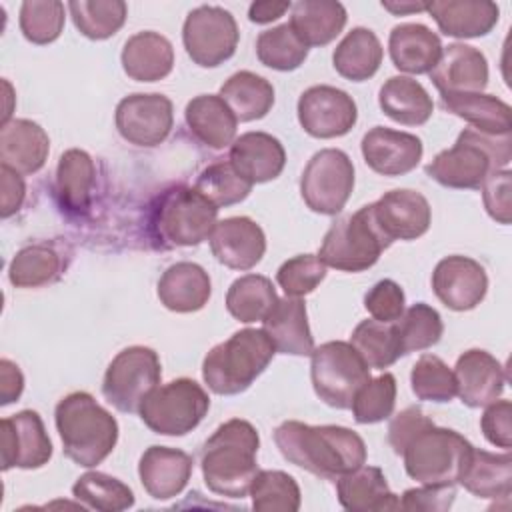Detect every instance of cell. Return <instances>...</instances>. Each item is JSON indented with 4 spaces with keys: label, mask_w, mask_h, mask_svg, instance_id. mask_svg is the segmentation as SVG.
Here are the masks:
<instances>
[{
    "label": "cell",
    "mask_w": 512,
    "mask_h": 512,
    "mask_svg": "<svg viewBox=\"0 0 512 512\" xmlns=\"http://www.w3.org/2000/svg\"><path fill=\"white\" fill-rule=\"evenodd\" d=\"M274 442L290 464L326 480H338L366 462L364 440L344 426L286 420L274 430Z\"/></svg>",
    "instance_id": "6da1fadb"
},
{
    "label": "cell",
    "mask_w": 512,
    "mask_h": 512,
    "mask_svg": "<svg viewBox=\"0 0 512 512\" xmlns=\"http://www.w3.org/2000/svg\"><path fill=\"white\" fill-rule=\"evenodd\" d=\"M258 430L242 418L220 424L204 442L200 466L210 492L226 498H244L258 474Z\"/></svg>",
    "instance_id": "7a4b0ae2"
},
{
    "label": "cell",
    "mask_w": 512,
    "mask_h": 512,
    "mask_svg": "<svg viewBox=\"0 0 512 512\" xmlns=\"http://www.w3.org/2000/svg\"><path fill=\"white\" fill-rule=\"evenodd\" d=\"M64 454L78 466L104 462L118 442L116 418L88 392H70L54 410Z\"/></svg>",
    "instance_id": "3957f363"
},
{
    "label": "cell",
    "mask_w": 512,
    "mask_h": 512,
    "mask_svg": "<svg viewBox=\"0 0 512 512\" xmlns=\"http://www.w3.org/2000/svg\"><path fill=\"white\" fill-rule=\"evenodd\" d=\"M512 160V136L484 134L464 128L454 146L438 152L426 164V174L446 188L474 190L494 170H504Z\"/></svg>",
    "instance_id": "277c9868"
},
{
    "label": "cell",
    "mask_w": 512,
    "mask_h": 512,
    "mask_svg": "<svg viewBox=\"0 0 512 512\" xmlns=\"http://www.w3.org/2000/svg\"><path fill=\"white\" fill-rule=\"evenodd\" d=\"M274 354L276 346L262 328H244L210 348L202 362V378L214 394L234 396L252 386Z\"/></svg>",
    "instance_id": "5b68a950"
},
{
    "label": "cell",
    "mask_w": 512,
    "mask_h": 512,
    "mask_svg": "<svg viewBox=\"0 0 512 512\" xmlns=\"http://www.w3.org/2000/svg\"><path fill=\"white\" fill-rule=\"evenodd\" d=\"M472 450L474 446L456 430L430 424L404 446L400 456L412 480L456 486Z\"/></svg>",
    "instance_id": "8992f818"
},
{
    "label": "cell",
    "mask_w": 512,
    "mask_h": 512,
    "mask_svg": "<svg viewBox=\"0 0 512 512\" xmlns=\"http://www.w3.org/2000/svg\"><path fill=\"white\" fill-rule=\"evenodd\" d=\"M388 246V238L376 224L372 204H366L328 228L318 258L340 272H362L374 266Z\"/></svg>",
    "instance_id": "52a82bcc"
},
{
    "label": "cell",
    "mask_w": 512,
    "mask_h": 512,
    "mask_svg": "<svg viewBox=\"0 0 512 512\" xmlns=\"http://www.w3.org/2000/svg\"><path fill=\"white\" fill-rule=\"evenodd\" d=\"M210 398L192 378H176L158 384L140 404V420L162 436H184L192 432L206 416Z\"/></svg>",
    "instance_id": "ba28073f"
},
{
    "label": "cell",
    "mask_w": 512,
    "mask_h": 512,
    "mask_svg": "<svg viewBox=\"0 0 512 512\" xmlns=\"http://www.w3.org/2000/svg\"><path fill=\"white\" fill-rule=\"evenodd\" d=\"M310 378L316 396L338 410L352 406L356 392L370 380V366L350 342H324L310 354Z\"/></svg>",
    "instance_id": "9c48e42d"
},
{
    "label": "cell",
    "mask_w": 512,
    "mask_h": 512,
    "mask_svg": "<svg viewBox=\"0 0 512 512\" xmlns=\"http://www.w3.org/2000/svg\"><path fill=\"white\" fill-rule=\"evenodd\" d=\"M216 218L218 206L188 186L166 190L154 208V228L170 246H198L208 240Z\"/></svg>",
    "instance_id": "30bf717a"
},
{
    "label": "cell",
    "mask_w": 512,
    "mask_h": 512,
    "mask_svg": "<svg viewBox=\"0 0 512 512\" xmlns=\"http://www.w3.org/2000/svg\"><path fill=\"white\" fill-rule=\"evenodd\" d=\"M162 366L148 346H128L108 364L102 380L104 398L120 412H138L142 400L160 384Z\"/></svg>",
    "instance_id": "8fae6325"
},
{
    "label": "cell",
    "mask_w": 512,
    "mask_h": 512,
    "mask_svg": "<svg viewBox=\"0 0 512 512\" xmlns=\"http://www.w3.org/2000/svg\"><path fill=\"white\" fill-rule=\"evenodd\" d=\"M352 190L354 164L350 156L338 148L316 152L300 176L302 200L316 214H338L346 206Z\"/></svg>",
    "instance_id": "7c38bea8"
},
{
    "label": "cell",
    "mask_w": 512,
    "mask_h": 512,
    "mask_svg": "<svg viewBox=\"0 0 512 512\" xmlns=\"http://www.w3.org/2000/svg\"><path fill=\"white\" fill-rule=\"evenodd\" d=\"M240 40L234 16L220 6H198L188 12L182 26L186 54L202 68H216L230 60Z\"/></svg>",
    "instance_id": "4fadbf2b"
},
{
    "label": "cell",
    "mask_w": 512,
    "mask_h": 512,
    "mask_svg": "<svg viewBox=\"0 0 512 512\" xmlns=\"http://www.w3.org/2000/svg\"><path fill=\"white\" fill-rule=\"evenodd\" d=\"M114 122L126 142L152 148L168 138L174 124V108L164 94L136 92L118 102Z\"/></svg>",
    "instance_id": "5bb4252c"
},
{
    "label": "cell",
    "mask_w": 512,
    "mask_h": 512,
    "mask_svg": "<svg viewBox=\"0 0 512 512\" xmlns=\"http://www.w3.org/2000/svg\"><path fill=\"white\" fill-rule=\"evenodd\" d=\"M358 120L354 98L334 86L318 84L298 98V122L314 138H338L348 134Z\"/></svg>",
    "instance_id": "9a60e30c"
},
{
    "label": "cell",
    "mask_w": 512,
    "mask_h": 512,
    "mask_svg": "<svg viewBox=\"0 0 512 512\" xmlns=\"http://www.w3.org/2000/svg\"><path fill=\"white\" fill-rule=\"evenodd\" d=\"M2 470L42 468L52 458V442L36 410L2 418Z\"/></svg>",
    "instance_id": "2e32d148"
},
{
    "label": "cell",
    "mask_w": 512,
    "mask_h": 512,
    "mask_svg": "<svg viewBox=\"0 0 512 512\" xmlns=\"http://www.w3.org/2000/svg\"><path fill=\"white\" fill-rule=\"evenodd\" d=\"M432 290L450 310L476 308L488 292V276L480 262L470 256L452 254L442 258L432 272Z\"/></svg>",
    "instance_id": "e0dca14e"
},
{
    "label": "cell",
    "mask_w": 512,
    "mask_h": 512,
    "mask_svg": "<svg viewBox=\"0 0 512 512\" xmlns=\"http://www.w3.org/2000/svg\"><path fill=\"white\" fill-rule=\"evenodd\" d=\"M374 218L382 234L392 244L394 240H416L428 232L432 210L428 200L408 188H396L372 202Z\"/></svg>",
    "instance_id": "ac0fdd59"
},
{
    "label": "cell",
    "mask_w": 512,
    "mask_h": 512,
    "mask_svg": "<svg viewBox=\"0 0 512 512\" xmlns=\"http://www.w3.org/2000/svg\"><path fill=\"white\" fill-rule=\"evenodd\" d=\"M362 156L368 168L382 176L412 172L422 160V140L410 132L374 126L362 136Z\"/></svg>",
    "instance_id": "d6986e66"
},
{
    "label": "cell",
    "mask_w": 512,
    "mask_h": 512,
    "mask_svg": "<svg viewBox=\"0 0 512 512\" xmlns=\"http://www.w3.org/2000/svg\"><path fill=\"white\" fill-rule=\"evenodd\" d=\"M208 240L216 260L232 270L254 268L266 252L264 230L248 216L218 220Z\"/></svg>",
    "instance_id": "ffe728a7"
},
{
    "label": "cell",
    "mask_w": 512,
    "mask_h": 512,
    "mask_svg": "<svg viewBox=\"0 0 512 512\" xmlns=\"http://www.w3.org/2000/svg\"><path fill=\"white\" fill-rule=\"evenodd\" d=\"M456 396L468 408H484L504 392L506 374L502 364L486 350L470 348L462 352L454 366Z\"/></svg>",
    "instance_id": "44dd1931"
},
{
    "label": "cell",
    "mask_w": 512,
    "mask_h": 512,
    "mask_svg": "<svg viewBox=\"0 0 512 512\" xmlns=\"http://www.w3.org/2000/svg\"><path fill=\"white\" fill-rule=\"evenodd\" d=\"M428 74L440 94L482 92L488 84V60L478 48L454 42L442 48L436 66Z\"/></svg>",
    "instance_id": "7402d4cb"
},
{
    "label": "cell",
    "mask_w": 512,
    "mask_h": 512,
    "mask_svg": "<svg viewBox=\"0 0 512 512\" xmlns=\"http://www.w3.org/2000/svg\"><path fill=\"white\" fill-rule=\"evenodd\" d=\"M234 170L252 186L280 176L286 164L282 142L268 132H246L230 144L228 154Z\"/></svg>",
    "instance_id": "603a6c76"
},
{
    "label": "cell",
    "mask_w": 512,
    "mask_h": 512,
    "mask_svg": "<svg viewBox=\"0 0 512 512\" xmlns=\"http://www.w3.org/2000/svg\"><path fill=\"white\" fill-rule=\"evenodd\" d=\"M192 456L170 446H150L138 462V476L154 500L178 496L192 476Z\"/></svg>",
    "instance_id": "cb8c5ba5"
},
{
    "label": "cell",
    "mask_w": 512,
    "mask_h": 512,
    "mask_svg": "<svg viewBox=\"0 0 512 512\" xmlns=\"http://www.w3.org/2000/svg\"><path fill=\"white\" fill-rule=\"evenodd\" d=\"M50 138L46 130L26 118H14L0 130V160L22 176L36 174L48 160Z\"/></svg>",
    "instance_id": "d4e9b609"
},
{
    "label": "cell",
    "mask_w": 512,
    "mask_h": 512,
    "mask_svg": "<svg viewBox=\"0 0 512 512\" xmlns=\"http://www.w3.org/2000/svg\"><path fill=\"white\" fill-rule=\"evenodd\" d=\"M440 32L452 38H480L498 24L500 8L488 0H434L426 4Z\"/></svg>",
    "instance_id": "484cf974"
},
{
    "label": "cell",
    "mask_w": 512,
    "mask_h": 512,
    "mask_svg": "<svg viewBox=\"0 0 512 512\" xmlns=\"http://www.w3.org/2000/svg\"><path fill=\"white\" fill-rule=\"evenodd\" d=\"M336 496L340 506L350 512H386L400 508V498L390 490L378 466L362 464L340 476L336 480Z\"/></svg>",
    "instance_id": "4316f807"
},
{
    "label": "cell",
    "mask_w": 512,
    "mask_h": 512,
    "mask_svg": "<svg viewBox=\"0 0 512 512\" xmlns=\"http://www.w3.org/2000/svg\"><path fill=\"white\" fill-rule=\"evenodd\" d=\"M156 292L164 308L178 314H188L202 310L208 304L212 282L200 264L176 262L162 272Z\"/></svg>",
    "instance_id": "83f0119b"
},
{
    "label": "cell",
    "mask_w": 512,
    "mask_h": 512,
    "mask_svg": "<svg viewBox=\"0 0 512 512\" xmlns=\"http://www.w3.org/2000/svg\"><path fill=\"white\" fill-rule=\"evenodd\" d=\"M262 322V330L268 334L278 352L290 356H310L314 352V338L302 298H278Z\"/></svg>",
    "instance_id": "f1b7e54d"
},
{
    "label": "cell",
    "mask_w": 512,
    "mask_h": 512,
    "mask_svg": "<svg viewBox=\"0 0 512 512\" xmlns=\"http://www.w3.org/2000/svg\"><path fill=\"white\" fill-rule=\"evenodd\" d=\"M388 50L392 64L398 70L408 74H426L436 66L442 54V42L428 26L406 22L392 28Z\"/></svg>",
    "instance_id": "f546056e"
},
{
    "label": "cell",
    "mask_w": 512,
    "mask_h": 512,
    "mask_svg": "<svg viewBox=\"0 0 512 512\" xmlns=\"http://www.w3.org/2000/svg\"><path fill=\"white\" fill-rule=\"evenodd\" d=\"M124 72L136 82H156L174 68V48L158 32L144 30L130 36L120 54Z\"/></svg>",
    "instance_id": "4dcf8cb0"
},
{
    "label": "cell",
    "mask_w": 512,
    "mask_h": 512,
    "mask_svg": "<svg viewBox=\"0 0 512 512\" xmlns=\"http://www.w3.org/2000/svg\"><path fill=\"white\" fill-rule=\"evenodd\" d=\"M184 118L194 138L212 150H222L236 140L238 120L220 94L194 96L186 104Z\"/></svg>",
    "instance_id": "1f68e13d"
},
{
    "label": "cell",
    "mask_w": 512,
    "mask_h": 512,
    "mask_svg": "<svg viewBox=\"0 0 512 512\" xmlns=\"http://www.w3.org/2000/svg\"><path fill=\"white\" fill-rule=\"evenodd\" d=\"M96 182L94 160L80 148L66 150L56 166V196L68 214H86Z\"/></svg>",
    "instance_id": "d6a6232c"
},
{
    "label": "cell",
    "mask_w": 512,
    "mask_h": 512,
    "mask_svg": "<svg viewBox=\"0 0 512 512\" xmlns=\"http://www.w3.org/2000/svg\"><path fill=\"white\" fill-rule=\"evenodd\" d=\"M290 28L310 46L330 44L346 26V8L336 0H300L290 8Z\"/></svg>",
    "instance_id": "836d02e7"
},
{
    "label": "cell",
    "mask_w": 512,
    "mask_h": 512,
    "mask_svg": "<svg viewBox=\"0 0 512 512\" xmlns=\"http://www.w3.org/2000/svg\"><path fill=\"white\" fill-rule=\"evenodd\" d=\"M382 112L404 126H422L434 112V102L428 90L410 76L388 78L378 94Z\"/></svg>",
    "instance_id": "e575fe53"
},
{
    "label": "cell",
    "mask_w": 512,
    "mask_h": 512,
    "mask_svg": "<svg viewBox=\"0 0 512 512\" xmlns=\"http://www.w3.org/2000/svg\"><path fill=\"white\" fill-rule=\"evenodd\" d=\"M444 110L450 114L466 120L470 128L484 132V134H508L512 128L510 120V106L484 92H454V94H440Z\"/></svg>",
    "instance_id": "d590c367"
},
{
    "label": "cell",
    "mask_w": 512,
    "mask_h": 512,
    "mask_svg": "<svg viewBox=\"0 0 512 512\" xmlns=\"http://www.w3.org/2000/svg\"><path fill=\"white\" fill-rule=\"evenodd\" d=\"M382 56L384 50L378 36L370 28L356 26L334 48L332 64L342 78L364 82L378 72Z\"/></svg>",
    "instance_id": "8d00e7d4"
},
{
    "label": "cell",
    "mask_w": 512,
    "mask_h": 512,
    "mask_svg": "<svg viewBox=\"0 0 512 512\" xmlns=\"http://www.w3.org/2000/svg\"><path fill=\"white\" fill-rule=\"evenodd\" d=\"M458 484H462L476 498H508L512 490L510 452L506 450L504 454H494L474 448Z\"/></svg>",
    "instance_id": "74e56055"
},
{
    "label": "cell",
    "mask_w": 512,
    "mask_h": 512,
    "mask_svg": "<svg viewBox=\"0 0 512 512\" xmlns=\"http://www.w3.org/2000/svg\"><path fill=\"white\" fill-rule=\"evenodd\" d=\"M220 96L240 122L260 120L274 106V86L250 70L232 74L222 84Z\"/></svg>",
    "instance_id": "f35d334b"
},
{
    "label": "cell",
    "mask_w": 512,
    "mask_h": 512,
    "mask_svg": "<svg viewBox=\"0 0 512 512\" xmlns=\"http://www.w3.org/2000/svg\"><path fill=\"white\" fill-rule=\"evenodd\" d=\"M64 270V258L52 244H28L20 248L10 266L8 280L16 288H38L54 282Z\"/></svg>",
    "instance_id": "ab89813d"
},
{
    "label": "cell",
    "mask_w": 512,
    "mask_h": 512,
    "mask_svg": "<svg viewBox=\"0 0 512 512\" xmlns=\"http://www.w3.org/2000/svg\"><path fill=\"white\" fill-rule=\"evenodd\" d=\"M278 302L272 282L260 274H246L236 278L226 294V308L238 322H262Z\"/></svg>",
    "instance_id": "60d3db41"
},
{
    "label": "cell",
    "mask_w": 512,
    "mask_h": 512,
    "mask_svg": "<svg viewBox=\"0 0 512 512\" xmlns=\"http://www.w3.org/2000/svg\"><path fill=\"white\" fill-rule=\"evenodd\" d=\"M392 324L400 356L432 348L434 344L440 342L444 332V324L438 310H434L426 302L412 304Z\"/></svg>",
    "instance_id": "b9f144b4"
},
{
    "label": "cell",
    "mask_w": 512,
    "mask_h": 512,
    "mask_svg": "<svg viewBox=\"0 0 512 512\" xmlns=\"http://www.w3.org/2000/svg\"><path fill=\"white\" fill-rule=\"evenodd\" d=\"M74 26L90 40L114 36L126 22L128 6L122 0H74L68 2Z\"/></svg>",
    "instance_id": "7bdbcfd3"
},
{
    "label": "cell",
    "mask_w": 512,
    "mask_h": 512,
    "mask_svg": "<svg viewBox=\"0 0 512 512\" xmlns=\"http://www.w3.org/2000/svg\"><path fill=\"white\" fill-rule=\"evenodd\" d=\"M72 494L86 508L100 512H122L134 506V492L122 480L104 472H86L74 486Z\"/></svg>",
    "instance_id": "ee69618b"
},
{
    "label": "cell",
    "mask_w": 512,
    "mask_h": 512,
    "mask_svg": "<svg viewBox=\"0 0 512 512\" xmlns=\"http://www.w3.org/2000/svg\"><path fill=\"white\" fill-rule=\"evenodd\" d=\"M248 494L258 512H296L302 502L298 482L282 470H258Z\"/></svg>",
    "instance_id": "f6af8a7d"
},
{
    "label": "cell",
    "mask_w": 512,
    "mask_h": 512,
    "mask_svg": "<svg viewBox=\"0 0 512 512\" xmlns=\"http://www.w3.org/2000/svg\"><path fill=\"white\" fill-rule=\"evenodd\" d=\"M258 60L278 72H290L304 64L308 46L294 34L290 24H280L260 32L256 40Z\"/></svg>",
    "instance_id": "bcb514c9"
},
{
    "label": "cell",
    "mask_w": 512,
    "mask_h": 512,
    "mask_svg": "<svg viewBox=\"0 0 512 512\" xmlns=\"http://www.w3.org/2000/svg\"><path fill=\"white\" fill-rule=\"evenodd\" d=\"M350 344L358 350L370 368L384 370L400 358L394 324L378 320H362L350 336Z\"/></svg>",
    "instance_id": "7dc6e473"
},
{
    "label": "cell",
    "mask_w": 512,
    "mask_h": 512,
    "mask_svg": "<svg viewBox=\"0 0 512 512\" xmlns=\"http://www.w3.org/2000/svg\"><path fill=\"white\" fill-rule=\"evenodd\" d=\"M410 386L418 400L450 402L456 396L454 370L434 354H422L410 372Z\"/></svg>",
    "instance_id": "c3c4849f"
},
{
    "label": "cell",
    "mask_w": 512,
    "mask_h": 512,
    "mask_svg": "<svg viewBox=\"0 0 512 512\" xmlns=\"http://www.w3.org/2000/svg\"><path fill=\"white\" fill-rule=\"evenodd\" d=\"M194 188L202 192L214 206L222 208L242 202L250 194L252 184L234 170L230 160H218L200 172Z\"/></svg>",
    "instance_id": "681fc988"
},
{
    "label": "cell",
    "mask_w": 512,
    "mask_h": 512,
    "mask_svg": "<svg viewBox=\"0 0 512 512\" xmlns=\"http://www.w3.org/2000/svg\"><path fill=\"white\" fill-rule=\"evenodd\" d=\"M396 404V378L384 372L362 384L352 400V414L358 424H376L392 416Z\"/></svg>",
    "instance_id": "f907efd6"
},
{
    "label": "cell",
    "mask_w": 512,
    "mask_h": 512,
    "mask_svg": "<svg viewBox=\"0 0 512 512\" xmlns=\"http://www.w3.org/2000/svg\"><path fill=\"white\" fill-rule=\"evenodd\" d=\"M64 4L60 0H28L20 6V30L32 44H50L64 30Z\"/></svg>",
    "instance_id": "816d5d0a"
},
{
    "label": "cell",
    "mask_w": 512,
    "mask_h": 512,
    "mask_svg": "<svg viewBox=\"0 0 512 512\" xmlns=\"http://www.w3.org/2000/svg\"><path fill=\"white\" fill-rule=\"evenodd\" d=\"M326 278V264L318 258V254H298L286 260L278 272L276 280L286 296H306Z\"/></svg>",
    "instance_id": "f5cc1de1"
},
{
    "label": "cell",
    "mask_w": 512,
    "mask_h": 512,
    "mask_svg": "<svg viewBox=\"0 0 512 512\" xmlns=\"http://www.w3.org/2000/svg\"><path fill=\"white\" fill-rule=\"evenodd\" d=\"M404 302V290L390 278L376 282L364 296L368 314L378 322H396L404 312Z\"/></svg>",
    "instance_id": "db71d44e"
},
{
    "label": "cell",
    "mask_w": 512,
    "mask_h": 512,
    "mask_svg": "<svg viewBox=\"0 0 512 512\" xmlns=\"http://www.w3.org/2000/svg\"><path fill=\"white\" fill-rule=\"evenodd\" d=\"M482 200L484 208L500 224H510V190H512V174L508 168L504 170H494L486 176L482 182Z\"/></svg>",
    "instance_id": "11a10c76"
},
{
    "label": "cell",
    "mask_w": 512,
    "mask_h": 512,
    "mask_svg": "<svg viewBox=\"0 0 512 512\" xmlns=\"http://www.w3.org/2000/svg\"><path fill=\"white\" fill-rule=\"evenodd\" d=\"M456 488L450 484H422L420 488H410L402 494V510H426L444 512L452 506Z\"/></svg>",
    "instance_id": "9f6ffc18"
},
{
    "label": "cell",
    "mask_w": 512,
    "mask_h": 512,
    "mask_svg": "<svg viewBox=\"0 0 512 512\" xmlns=\"http://www.w3.org/2000/svg\"><path fill=\"white\" fill-rule=\"evenodd\" d=\"M484 414L480 418V428L484 438L504 450H510L512 446V404L508 400H494L488 406H484Z\"/></svg>",
    "instance_id": "6f0895ef"
},
{
    "label": "cell",
    "mask_w": 512,
    "mask_h": 512,
    "mask_svg": "<svg viewBox=\"0 0 512 512\" xmlns=\"http://www.w3.org/2000/svg\"><path fill=\"white\" fill-rule=\"evenodd\" d=\"M434 424L418 406H408L398 412L388 426V442L396 454H402L404 446L426 426Z\"/></svg>",
    "instance_id": "680465c9"
},
{
    "label": "cell",
    "mask_w": 512,
    "mask_h": 512,
    "mask_svg": "<svg viewBox=\"0 0 512 512\" xmlns=\"http://www.w3.org/2000/svg\"><path fill=\"white\" fill-rule=\"evenodd\" d=\"M0 180H2V194H0V216L10 218L22 208V202L26 198V184L22 174L8 166H0Z\"/></svg>",
    "instance_id": "91938a15"
},
{
    "label": "cell",
    "mask_w": 512,
    "mask_h": 512,
    "mask_svg": "<svg viewBox=\"0 0 512 512\" xmlns=\"http://www.w3.org/2000/svg\"><path fill=\"white\" fill-rule=\"evenodd\" d=\"M24 390V376L18 368V364H14L8 358L0 360V404H12L14 400L20 398Z\"/></svg>",
    "instance_id": "94428289"
},
{
    "label": "cell",
    "mask_w": 512,
    "mask_h": 512,
    "mask_svg": "<svg viewBox=\"0 0 512 512\" xmlns=\"http://www.w3.org/2000/svg\"><path fill=\"white\" fill-rule=\"evenodd\" d=\"M290 8H292L290 2H272V0L252 2L248 8V18L254 24H268L272 20H278Z\"/></svg>",
    "instance_id": "6125c7cd"
},
{
    "label": "cell",
    "mask_w": 512,
    "mask_h": 512,
    "mask_svg": "<svg viewBox=\"0 0 512 512\" xmlns=\"http://www.w3.org/2000/svg\"><path fill=\"white\" fill-rule=\"evenodd\" d=\"M426 4L428 2H382V8L396 14V16H402V14H412V12L426 10Z\"/></svg>",
    "instance_id": "be15d7a7"
}]
</instances>
